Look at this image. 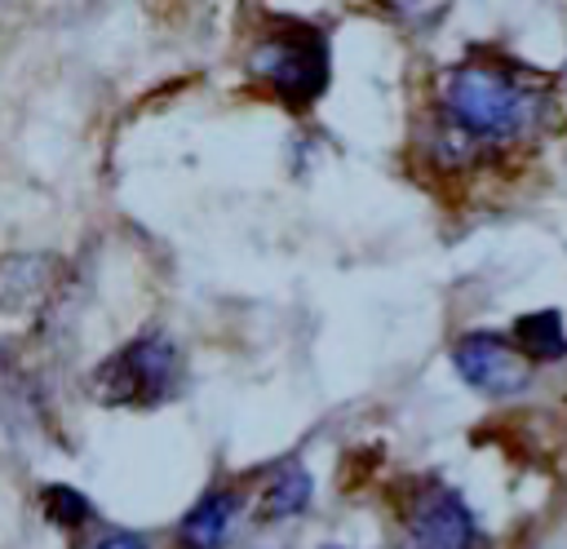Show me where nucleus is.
Masks as SVG:
<instances>
[{"label":"nucleus","instance_id":"6e6552de","mask_svg":"<svg viewBox=\"0 0 567 549\" xmlns=\"http://www.w3.org/2000/svg\"><path fill=\"white\" fill-rule=\"evenodd\" d=\"M306 500H310V474H306L301 465H292V469H284V474H275V478L266 483L261 518H266V522H270V518H292L297 509H306Z\"/></svg>","mask_w":567,"mask_h":549},{"label":"nucleus","instance_id":"20e7f679","mask_svg":"<svg viewBox=\"0 0 567 549\" xmlns=\"http://www.w3.org/2000/svg\"><path fill=\"white\" fill-rule=\"evenodd\" d=\"M408 527H412V545L416 549H474L478 545V527L470 505L452 491V487H421L408 505Z\"/></svg>","mask_w":567,"mask_h":549},{"label":"nucleus","instance_id":"7ed1b4c3","mask_svg":"<svg viewBox=\"0 0 567 549\" xmlns=\"http://www.w3.org/2000/svg\"><path fill=\"white\" fill-rule=\"evenodd\" d=\"M248 71L261 84H270L279 102L306 106L328 84V40L306 22H284L252 49Z\"/></svg>","mask_w":567,"mask_h":549},{"label":"nucleus","instance_id":"9d476101","mask_svg":"<svg viewBox=\"0 0 567 549\" xmlns=\"http://www.w3.org/2000/svg\"><path fill=\"white\" fill-rule=\"evenodd\" d=\"M97 549H146L137 536H128V531H115V536H106Z\"/></svg>","mask_w":567,"mask_h":549},{"label":"nucleus","instance_id":"f257e3e1","mask_svg":"<svg viewBox=\"0 0 567 549\" xmlns=\"http://www.w3.org/2000/svg\"><path fill=\"white\" fill-rule=\"evenodd\" d=\"M439 111H443V133L465 151L509 146L540 124L545 84L514 62L470 58L443 75Z\"/></svg>","mask_w":567,"mask_h":549},{"label":"nucleus","instance_id":"39448f33","mask_svg":"<svg viewBox=\"0 0 567 549\" xmlns=\"http://www.w3.org/2000/svg\"><path fill=\"white\" fill-rule=\"evenodd\" d=\"M452 363H456V372H461L474 390L496 394V398L527 385V363H523V354H518L505 336H496V332H465V336L452 345Z\"/></svg>","mask_w":567,"mask_h":549},{"label":"nucleus","instance_id":"1a4fd4ad","mask_svg":"<svg viewBox=\"0 0 567 549\" xmlns=\"http://www.w3.org/2000/svg\"><path fill=\"white\" fill-rule=\"evenodd\" d=\"M40 505H44V518L58 522V527H80L89 518V500L71 487H58V483L40 491Z\"/></svg>","mask_w":567,"mask_h":549},{"label":"nucleus","instance_id":"f03ea898","mask_svg":"<svg viewBox=\"0 0 567 549\" xmlns=\"http://www.w3.org/2000/svg\"><path fill=\"white\" fill-rule=\"evenodd\" d=\"M182 359L168 336H137L93 372V398L111 407H155L177 394Z\"/></svg>","mask_w":567,"mask_h":549},{"label":"nucleus","instance_id":"0eeeda50","mask_svg":"<svg viewBox=\"0 0 567 549\" xmlns=\"http://www.w3.org/2000/svg\"><path fill=\"white\" fill-rule=\"evenodd\" d=\"M514 350L532 359H563L567 354V332L558 310H536L514 323Z\"/></svg>","mask_w":567,"mask_h":549},{"label":"nucleus","instance_id":"423d86ee","mask_svg":"<svg viewBox=\"0 0 567 549\" xmlns=\"http://www.w3.org/2000/svg\"><path fill=\"white\" fill-rule=\"evenodd\" d=\"M235 514H239V496H235V491H208V496L182 518L177 540H182L186 549H221V540H226Z\"/></svg>","mask_w":567,"mask_h":549}]
</instances>
